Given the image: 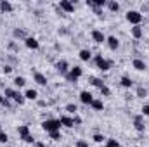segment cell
<instances>
[{
    "mask_svg": "<svg viewBox=\"0 0 149 147\" xmlns=\"http://www.w3.org/2000/svg\"><path fill=\"white\" fill-rule=\"evenodd\" d=\"M61 121L59 119H52V118H49V119H43L42 121V130H45L47 133H50V132H61Z\"/></svg>",
    "mask_w": 149,
    "mask_h": 147,
    "instance_id": "cell-1",
    "label": "cell"
},
{
    "mask_svg": "<svg viewBox=\"0 0 149 147\" xmlns=\"http://www.w3.org/2000/svg\"><path fill=\"white\" fill-rule=\"evenodd\" d=\"M94 62H95V66H97V69H101L102 73H106V71H109L113 66V62L109 59H106L104 55H101V54H97V55H94Z\"/></svg>",
    "mask_w": 149,
    "mask_h": 147,
    "instance_id": "cell-2",
    "label": "cell"
},
{
    "mask_svg": "<svg viewBox=\"0 0 149 147\" xmlns=\"http://www.w3.org/2000/svg\"><path fill=\"white\" fill-rule=\"evenodd\" d=\"M125 17H127V21H128L132 26H141V23H142V19H144L142 12H141V10H135V9L128 10Z\"/></svg>",
    "mask_w": 149,
    "mask_h": 147,
    "instance_id": "cell-3",
    "label": "cell"
},
{
    "mask_svg": "<svg viewBox=\"0 0 149 147\" xmlns=\"http://www.w3.org/2000/svg\"><path fill=\"white\" fill-rule=\"evenodd\" d=\"M81 74H83V68H81V66H73V68L70 69V73L66 74L64 78H66L68 81H71V83H76V81L81 78Z\"/></svg>",
    "mask_w": 149,
    "mask_h": 147,
    "instance_id": "cell-4",
    "label": "cell"
},
{
    "mask_svg": "<svg viewBox=\"0 0 149 147\" xmlns=\"http://www.w3.org/2000/svg\"><path fill=\"white\" fill-rule=\"evenodd\" d=\"M56 69H57V73H61L63 76H66V74L70 73L71 66H70V62H68L66 59H61V61L56 62Z\"/></svg>",
    "mask_w": 149,
    "mask_h": 147,
    "instance_id": "cell-5",
    "label": "cell"
},
{
    "mask_svg": "<svg viewBox=\"0 0 149 147\" xmlns=\"http://www.w3.org/2000/svg\"><path fill=\"white\" fill-rule=\"evenodd\" d=\"M90 37H92V42H94V43H97V45H101V43H106V35H104L101 30H92Z\"/></svg>",
    "mask_w": 149,
    "mask_h": 147,
    "instance_id": "cell-6",
    "label": "cell"
},
{
    "mask_svg": "<svg viewBox=\"0 0 149 147\" xmlns=\"http://www.w3.org/2000/svg\"><path fill=\"white\" fill-rule=\"evenodd\" d=\"M59 9L63 12H66V14H71V12H74V2H71V0H61L59 2Z\"/></svg>",
    "mask_w": 149,
    "mask_h": 147,
    "instance_id": "cell-7",
    "label": "cell"
},
{
    "mask_svg": "<svg viewBox=\"0 0 149 147\" xmlns=\"http://www.w3.org/2000/svg\"><path fill=\"white\" fill-rule=\"evenodd\" d=\"M92 101H94L92 92H88V90H81V92H80V102H81V104L90 106V104H92Z\"/></svg>",
    "mask_w": 149,
    "mask_h": 147,
    "instance_id": "cell-8",
    "label": "cell"
},
{
    "mask_svg": "<svg viewBox=\"0 0 149 147\" xmlns=\"http://www.w3.org/2000/svg\"><path fill=\"white\" fill-rule=\"evenodd\" d=\"M24 45H26V49H30V50H38V49H40V42H38L35 37H28L24 40Z\"/></svg>",
    "mask_w": 149,
    "mask_h": 147,
    "instance_id": "cell-9",
    "label": "cell"
},
{
    "mask_svg": "<svg viewBox=\"0 0 149 147\" xmlns=\"http://www.w3.org/2000/svg\"><path fill=\"white\" fill-rule=\"evenodd\" d=\"M132 68H134L135 71H146V69H148V64L144 62V59L135 57V59L132 61Z\"/></svg>",
    "mask_w": 149,
    "mask_h": 147,
    "instance_id": "cell-10",
    "label": "cell"
},
{
    "mask_svg": "<svg viewBox=\"0 0 149 147\" xmlns=\"http://www.w3.org/2000/svg\"><path fill=\"white\" fill-rule=\"evenodd\" d=\"M106 43H108L109 50H113V52L120 49V40H118L116 37H113V35H111V37H106Z\"/></svg>",
    "mask_w": 149,
    "mask_h": 147,
    "instance_id": "cell-11",
    "label": "cell"
},
{
    "mask_svg": "<svg viewBox=\"0 0 149 147\" xmlns=\"http://www.w3.org/2000/svg\"><path fill=\"white\" fill-rule=\"evenodd\" d=\"M134 128H135L137 132H144V130H146V125H144L142 114H139V116H135V118H134Z\"/></svg>",
    "mask_w": 149,
    "mask_h": 147,
    "instance_id": "cell-12",
    "label": "cell"
},
{
    "mask_svg": "<svg viewBox=\"0 0 149 147\" xmlns=\"http://www.w3.org/2000/svg\"><path fill=\"white\" fill-rule=\"evenodd\" d=\"M33 81H35L37 85H40V87H45V85H47V76L42 74L40 71H35V73H33Z\"/></svg>",
    "mask_w": 149,
    "mask_h": 147,
    "instance_id": "cell-13",
    "label": "cell"
},
{
    "mask_svg": "<svg viewBox=\"0 0 149 147\" xmlns=\"http://www.w3.org/2000/svg\"><path fill=\"white\" fill-rule=\"evenodd\" d=\"M59 121H61V126H64V128H73V126H74L73 116L64 114V116H61V118H59Z\"/></svg>",
    "mask_w": 149,
    "mask_h": 147,
    "instance_id": "cell-14",
    "label": "cell"
},
{
    "mask_svg": "<svg viewBox=\"0 0 149 147\" xmlns=\"http://www.w3.org/2000/svg\"><path fill=\"white\" fill-rule=\"evenodd\" d=\"M78 57H80V61L88 62V61L92 59V50H88V49H81V50L78 52Z\"/></svg>",
    "mask_w": 149,
    "mask_h": 147,
    "instance_id": "cell-15",
    "label": "cell"
},
{
    "mask_svg": "<svg viewBox=\"0 0 149 147\" xmlns=\"http://www.w3.org/2000/svg\"><path fill=\"white\" fill-rule=\"evenodd\" d=\"M12 9H14V5L9 0H0V12L7 14V12H12Z\"/></svg>",
    "mask_w": 149,
    "mask_h": 147,
    "instance_id": "cell-16",
    "label": "cell"
},
{
    "mask_svg": "<svg viewBox=\"0 0 149 147\" xmlns=\"http://www.w3.org/2000/svg\"><path fill=\"white\" fill-rule=\"evenodd\" d=\"M130 33H132V37L135 38V40H139V38H142V35H144V30H142V26H132L130 28Z\"/></svg>",
    "mask_w": 149,
    "mask_h": 147,
    "instance_id": "cell-17",
    "label": "cell"
},
{
    "mask_svg": "<svg viewBox=\"0 0 149 147\" xmlns=\"http://www.w3.org/2000/svg\"><path fill=\"white\" fill-rule=\"evenodd\" d=\"M120 85H121L123 88H132V85H134V81H132V78H130V76H127V74H123V76L120 78Z\"/></svg>",
    "mask_w": 149,
    "mask_h": 147,
    "instance_id": "cell-18",
    "label": "cell"
},
{
    "mask_svg": "<svg viewBox=\"0 0 149 147\" xmlns=\"http://www.w3.org/2000/svg\"><path fill=\"white\" fill-rule=\"evenodd\" d=\"M24 99H26V101H37L38 92L35 90V88H28V90L24 92Z\"/></svg>",
    "mask_w": 149,
    "mask_h": 147,
    "instance_id": "cell-19",
    "label": "cell"
},
{
    "mask_svg": "<svg viewBox=\"0 0 149 147\" xmlns=\"http://www.w3.org/2000/svg\"><path fill=\"white\" fill-rule=\"evenodd\" d=\"M17 133H19V139H24V137L30 135L31 132H30V126H28V125H19V126H17Z\"/></svg>",
    "mask_w": 149,
    "mask_h": 147,
    "instance_id": "cell-20",
    "label": "cell"
},
{
    "mask_svg": "<svg viewBox=\"0 0 149 147\" xmlns=\"http://www.w3.org/2000/svg\"><path fill=\"white\" fill-rule=\"evenodd\" d=\"M90 107L94 111H104V102H102V99H94L92 104H90Z\"/></svg>",
    "mask_w": 149,
    "mask_h": 147,
    "instance_id": "cell-21",
    "label": "cell"
},
{
    "mask_svg": "<svg viewBox=\"0 0 149 147\" xmlns=\"http://www.w3.org/2000/svg\"><path fill=\"white\" fill-rule=\"evenodd\" d=\"M12 35H14V38H19V40H23V42H24V40L28 38V35H26V31H24L23 28H16V30L12 31Z\"/></svg>",
    "mask_w": 149,
    "mask_h": 147,
    "instance_id": "cell-22",
    "label": "cell"
},
{
    "mask_svg": "<svg viewBox=\"0 0 149 147\" xmlns=\"http://www.w3.org/2000/svg\"><path fill=\"white\" fill-rule=\"evenodd\" d=\"M106 7H108V9H109L111 12H118V10H120V3H118L116 0H108Z\"/></svg>",
    "mask_w": 149,
    "mask_h": 147,
    "instance_id": "cell-23",
    "label": "cell"
},
{
    "mask_svg": "<svg viewBox=\"0 0 149 147\" xmlns=\"http://www.w3.org/2000/svg\"><path fill=\"white\" fill-rule=\"evenodd\" d=\"M16 88H5V92H3V97L5 99H9V101H14V97H16Z\"/></svg>",
    "mask_w": 149,
    "mask_h": 147,
    "instance_id": "cell-24",
    "label": "cell"
},
{
    "mask_svg": "<svg viewBox=\"0 0 149 147\" xmlns=\"http://www.w3.org/2000/svg\"><path fill=\"white\" fill-rule=\"evenodd\" d=\"M14 85H16L17 88H23V87L26 85V78H24V76H16V78H14Z\"/></svg>",
    "mask_w": 149,
    "mask_h": 147,
    "instance_id": "cell-25",
    "label": "cell"
},
{
    "mask_svg": "<svg viewBox=\"0 0 149 147\" xmlns=\"http://www.w3.org/2000/svg\"><path fill=\"white\" fill-rule=\"evenodd\" d=\"M14 102L16 104H19V106H23L24 102H26V99H24V94H21L19 90L16 92V97H14Z\"/></svg>",
    "mask_w": 149,
    "mask_h": 147,
    "instance_id": "cell-26",
    "label": "cell"
},
{
    "mask_svg": "<svg viewBox=\"0 0 149 147\" xmlns=\"http://www.w3.org/2000/svg\"><path fill=\"white\" fill-rule=\"evenodd\" d=\"M90 83H92L94 87H97V88H102V87L106 85V83H104L101 78H95V76H92V78H90Z\"/></svg>",
    "mask_w": 149,
    "mask_h": 147,
    "instance_id": "cell-27",
    "label": "cell"
},
{
    "mask_svg": "<svg viewBox=\"0 0 149 147\" xmlns=\"http://www.w3.org/2000/svg\"><path fill=\"white\" fill-rule=\"evenodd\" d=\"M92 140H94L95 144H102V142H106V137H104L102 133H94V135H92Z\"/></svg>",
    "mask_w": 149,
    "mask_h": 147,
    "instance_id": "cell-28",
    "label": "cell"
},
{
    "mask_svg": "<svg viewBox=\"0 0 149 147\" xmlns=\"http://www.w3.org/2000/svg\"><path fill=\"white\" fill-rule=\"evenodd\" d=\"M64 109H66V112H68V114H76V111H78V107H76V104H73V102H70V104H66V107H64Z\"/></svg>",
    "mask_w": 149,
    "mask_h": 147,
    "instance_id": "cell-29",
    "label": "cell"
},
{
    "mask_svg": "<svg viewBox=\"0 0 149 147\" xmlns=\"http://www.w3.org/2000/svg\"><path fill=\"white\" fill-rule=\"evenodd\" d=\"M104 147H120V142H118L116 139H106Z\"/></svg>",
    "mask_w": 149,
    "mask_h": 147,
    "instance_id": "cell-30",
    "label": "cell"
},
{
    "mask_svg": "<svg viewBox=\"0 0 149 147\" xmlns=\"http://www.w3.org/2000/svg\"><path fill=\"white\" fill-rule=\"evenodd\" d=\"M99 92H101L102 97H109V95H111V88H109L108 85H104L102 88H99Z\"/></svg>",
    "mask_w": 149,
    "mask_h": 147,
    "instance_id": "cell-31",
    "label": "cell"
},
{
    "mask_svg": "<svg viewBox=\"0 0 149 147\" xmlns=\"http://www.w3.org/2000/svg\"><path fill=\"white\" fill-rule=\"evenodd\" d=\"M135 94H137L139 99H144V97L148 95V90H146L144 87H137V92H135Z\"/></svg>",
    "mask_w": 149,
    "mask_h": 147,
    "instance_id": "cell-32",
    "label": "cell"
},
{
    "mask_svg": "<svg viewBox=\"0 0 149 147\" xmlns=\"http://www.w3.org/2000/svg\"><path fill=\"white\" fill-rule=\"evenodd\" d=\"M49 137H50V139H52L54 142H59V140L63 139V135H61V132H50V133H49Z\"/></svg>",
    "mask_w": 149,
    "mask_h": 147,
    "instance_id": "cell-33",
    "label": "cell"
},
{
    "mask_svg": "<svg viewBox=\"0 0 149 147\" xmlns=\"http://www.w3.org/2000/svg\"><path fill=\"white\" fill-rule=\"evenodd\" d=\"M21 140H23V142H26V144H35V142H37V140H35V137H33L31 133H30V135H26V137H24V139H21Z\"/></svg>",
    "mask_w": 149,
    "mask_h": 147,
    "instance_id": "cell-34",
    "label": "cell"
},
{
    "mask_svg": "<svg viewBox=\"0 0 149 147\" xmlns=\"http://www.w3.org/2000/svg\"><path fill=\"white\" fill-rule=\"evenodd\" d=\"M7 142H9V135L2 130V132H0V144H7Z\"/></svg>",
    "mask_w": 149,
    "mask_h": 147,
    "instance_id": "cell-35",
    "label": "cell"
},
{
    "mask_svg": "<svg viewBox=\"0 0 149 147\" xmlns=\"http://www.w3.org/2000/svg\"><path fill=\"white\" fill-rule=\"evenodd\" d=\"M74 147H88V142H87L85 139H80V140L74 142Z\"/></svg>",
    "mask_w": 149,
    "mask_h": 147,
    "instance_id": "cell-36",
    "label": "cell"
},
{
    "mask_svg": "<svg viewBox=\"0 0 149 147\" xmlns=\"http://www.w3.org/2000/svg\"><path fill=\"white\" fill-rule=\"evenodd\" d=\"M12 69H14V68H12L10 64H3V66H2V71H3V73H5V74L12 73Z\"/></svg>",
    "mask_w": 149,
    "mask_h": 147,
    "instance_id": "cell-37",
    "label": "cell"
},
{
    "mask_svg": "<svg viewBox=\"0 0 149 147\" xmlns=\"http://www.w3.org/2000/svg\"><path fill=\"white\" fill-rule=\"evenodd\" d=\"M9 50H12V52H17V50H19L17 43H16V42H9Z\"/></svg>",
    "mask_w": 149,
    "mask_h": 147,
    "instance_id": "cell-38",
    "label": "cell"
},
{
    "mask_svg": "<svg viewBox=\"0 0 149 147\" xmlns=\"http://www.w3.org/2000/svg\"><path fill=\"white\" fill-rule=\"evenodd\" d=\"M142 116H148L149 118V104H144L142 106Z\"/></svg>",
    "mask_w": 149,
    "mask_h": 147,
    "instance_id": "cell-39",
    "label": "cell"
},
{
    "mask_svg": "<svg viewBox=\"0 0 149 147\" xmlns=\"http://www.w3.org/2000/svg\"><path fill=\"white\" fill-rule=\"evenodd\" d=\"M73 123H74V125H81V118H80L78 114H74V116H73Z\"/></svg>",
    "mask_w": 149,
    "mask_h": 147,
    "instance_id": "cell-40",
    "label": "cell"
},
{
    "mask_svg": "<svg viewBox=\"0 0 149 147\" xmlns=\"http://www.w3.org/2000/svg\"><path fill=\"white\" fill-rule=\"evenodd\" d=\"M0 106H3V107H10V102H9V99H3V102H2Z\"/></svg>",
    "mask_w": 149,
    "mask_h": 147,
    "instance_id": "cell-41",
    "label": "cell"
},
{
    "mask_svg": "<svg viewBox=\"0 0 149 147\" xmlns=\"http://www.w3.org/2000/svg\"><path fill=\"white\" fill-rule=\"evenodd\" d=\"M35 147H47L43 142H35Z\"/></svg>",
    "mask_w": 149,
    "mask_h": 147,
    "instance_id": "cell-42",
    "label": "cell"
},
{
    "mask_svg": "<svg viewBox=\"0 0 149 147\" xmlns=\"http://www.w3.org/2000/svg\"><path fill=\"white\" fill-rule=\"evenodd\" d=\"M3 99H5V97H3V95H2V94H0V104H2V102H3Z\"/></svg>",
    "mask_w": 149,
    "mask_h": 147,
    "instance_id": "cell-43",
    "label": "cell"
},
{
    "mask_svg": "<svg viewBox=\"0 0 149 147\" xmlns=\"http://www.w3.org/2000/svg\"><path fill=\"white\" fill-rule=\"evenodd\" d=\"M0 132H2V125H0Z\"/></svg>",
    "mask_w": 149,
    "mask_h": 147,
    "instance_id": "cell-44",
    "label": "cell"
}]
</instances>
